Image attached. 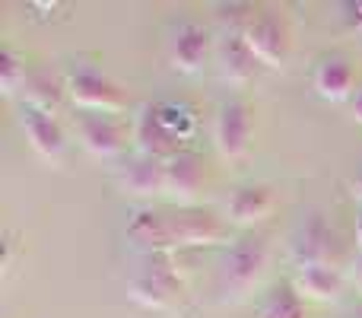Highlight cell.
<instances>
[{"label":"cell","mask_w":362,"mask_h":318,"mask_svg":"<svg viewBox=\"0 0 362 318\" xmlns=\"http://www.w3.org/2000/svg\"><path fill=\"white\" fill-rule=\"evenodd\" d=\"M353 115H356V121L362 125V89H359L356 96H353Z\"/></svg>","instance_id":"27"},{"label":"cell","mask_w":362,"mask_h":318,"mask_svg":"<svg viewBox=\"0 0 362 318\" xmlns=\"http://www.w3.org/2000/svg\"><path fill=\"white\" fill-rule=\"evenodd\" d=\"M293 287L299 296L315 302H337L344 293V277L334 268V261H296Z\"/></svg>","instance_id":"11"},{"label":"cell","mask_w":362,"mask_h":318,"mask_svg":"<svg viewBox=\"0 0 362 318\" xmlns=\"http://www.w3.org/2000/svg\"><path fill=\"white\" fill-rule=\"evenodd\" d=\"M346 19H350V25L353 29H359L362 32V0H356V4H346Z\"/></svg>","instance_id":"25"},{"label":"cell","mask_w":362,"mask_h":318,"mask_svg":"<svg viewBox=\"0 0 362 318\" xmlns=\"http://www.w3.org/2000/svg\"><path fill=\"white\" fill-rule=\"evenodd\" d=\"M159 115H163L165 127H169L172 134H175L178 140H187L194 131V115L187 106H175V102H163L159 106Z\"/></svg>","instance_id":"21"},{"label":"cell","mask_w":362,"mask_h":318,"mask_svg":"<svg viewBox=\"0 0 362 318\" xmlns=\"http://www.w3.org/2000/svg\"><path fill=\"white\" fill-rule=\"evenodd\" d=\"M181 283L178 271H175V251H153L146 258L144 271L131 280L127 296L137 302L140 309H150V312H169L181 302Z\"/></svg>","instance_id":"2"},{"label":"cell","mask_w":362,"mask_h":318,"mask_svg":"<svg viewBox=\"0 0 362 318\" xmlns=\"http://www.w3.org/2000/svg\"><path fill=\"white\" fill-rule=\"evenodd\" d=\"M270 261V245L261 236H242L219 258V293L223 300H245L264 277Z\"/></svg>","instance_id":"1"},{"label":"cell","mask_w":362,"mask_h":318,"mask_svg":"<svg viewBox=\"0 0 362 318\" xmlns=\"http://www.w3.org/2000/svg\"><path fill=\"white\" fill-rule=\"evenodd\" d=\"M350 194H353L356 200H362V169L350 178Z\"/></svg>","instance_id":"26"},{"label":"cell","mask_w":362,"mask_h":318,"mask_svg":"<svg viewBox=\"0 0 362 318\" xmlns=\"http://www.w3.org/2000/svg\"><path fill=\"white\" fill-rule=\"evenodd\" d=\"M25 80H29V74H25L23 57L13 48H4L0 51V89H4V96H16L19 89H25Z\"/></svg>","instance_id":"20"},{"label":"cell","mask_w":362,"mask_h":318,"mask_svg":"<svg viewBox=\"0 0 362 318\" xmlns=\"http://www.w3.org/2000/svg\"><path fill=\"white\" fill-rule=\"evenodd\" d=\"M331 232H327L325 220L312 217L308 226H302L299 236L293 242L296 261H331Z\"/></svg>","instance_id":"17"},{"label":"cell","mask_w":362,"mask_h":318,"mask_svg":"<svg viewBox=\"0 0 362 318\" xmlns=\"http://www.w3.org/2000/svg\"><path fill=\"white\" fill-rule=\"evenodd\" d=\"M74 131L80 137L83 150L93 153L99 159H115L124 153L127 137L124 127L112 118V115H95V112H80L74 118Z\"/></svg>","instance_id":"8"},{"label":"cell","mask_w":362,"mask_h":318,"mask_svg":"<svg viewBox=\"0 0 362 318\" xmlns=\"http://www.w3.org/2000/svg\"><path fill=\"white\" fill-rule=\"evenodd\" d=\"M270 207H274V194L264 185H238L226 198V223L248 229V226L267 220Z\"/></svg>","instance_id":"15"},{"label":"cell","mask_w":362,"mask_h":318,"mask_svg":"<svg viewBox=\"0 0 362 318\" xmlns=\"http://www.w3.org/2000/svg\"><path fill=\"white\" fill-rule=\"evenodd\" d=\"M353 67L344 55H327L318 61L312 74V83H315V93L327 102H344L353 96Z\"/></svg>","instance_id":"16"},{"label":"cell","mask_w":362,"mask_h":318,"mask_svg":"<svg viewBox=\"0 0 362 318\" xmlns=\"http://www.w3.org/2000/svg\"><path fill=\"white\" fill-rule=\"evenodd\" d=\"M242 35H245V42H248L251 55H255L264 67H280V64L286 61L289 38H286V29H283L274 16H255Z\"/></svg>","instance_id":"13"},{"label":"cell","mask_w":362,"mask_h":318,"mask_svg":"<svg viewBox=\"0 0 362 318\" xmlns=\"http://www.w3.org/2000/svg\"><path fill=\"white\" fill-rule=\"evenodd\" d=\"M64 93L70 96V102H74L80 112L115 115L124 108L121 89L115 86L102 70L89 67V64H76V67L64 70Z\"/></svg>","instance_id":"3"},{"label":"cell","mask_w":362,"mask_h":318,"mask_svg":"<svg viewBox=\"0 0 362 318\" xmlns=\"http://www.w3.org/2000/svg\"><path fill=\"white\" fill-rule=\"evenodd\" d=\"M13 249H16V239H13V232H4V258H0V268H4V271L13 268Z\"/></svg>","instance_id":"23"},{"label":"cell","mask_w":362,"mask_h":318,"mask_svg":"<svg viewBox=\"0 0 362 318\" xmlns=\"http://www.w3.org/2000/svg\"><path fill=\"white\" fill-rule=\"evenodd\" d=\"M213 51V38L210 29L194 19H181L169 29V38H165V55H169L172 70L178 74H197L204 67V61Z\"/></svg>","instance_id":"4"},{"label":"cell","mask_w":362,"mask_h":318,"mask_svg":"<svg viewBox=\"0 0 362 318\" xmlns=\"http://www.w3.org/2000/svg\"><path fill=\"white\" fill-rule=\"evenodd\" d=\"M216 64H219V76L232 86H245V83L255 80L257 74V57L251 55L245 35H235V32H223L216 45Z\"/></svg>","instance_id":"14"},{"label":"cell","mask_w":362,"mask_h":318,"mask_svg":"<svg viewBox=\"0 0 362 318\" xmlns=\"http://www.w3.org/2000/svg\"><path fill=\"white\" fill-rule=\"evenodd\" d=\"M61 99H64V83H51L45 74H35L25 80V89H23V102L29 106L42 108V112L54 115L61 108Z\"/></svg>","instance_id":"19"},{"label":"cell","mask_w":362,"mask_h":318,"mask_svg":"<svg viewBox=\"0 0 362 318\" xmlns=\"http://www.w3.org/2000/svg\"><path fill=\"white\" fill-rule=\"evenodd\" d=\"M226 236V226L210 210H178L165 217V251L213 245Z\"/></svg>","instance_id":"5"},{"label":"cell","mask_w":362,"mask_h":318,"mask_svg":"<svg viewBox=\"0 0 362 318\" xmlns=\"http://www.w3.org/2000/svg\"><path fill=\"white\" fill-rule=\"evenodd\" d=\"M134 144H137L140 157H153V159H172L181 153V144L175 134L165 127L159 106H140V112L134 115Z\"/></svg>","instance_id":"9"},{"label":"cell","mask_w":362,"mask_h":318,"mask_svg":"<svg viewBox=\"0 0 362 318\" xmlns=\"http://www.w3.org/2000/svg\"><path fill=\"white\" fill-rule=\"evenodd\" d=\"M115 185L124 194L137 200H153V198H165V162L153 159V157H134L115 175Z\"/></svg>","instance_id":"10"},{"label":"cell","mask_w":362,"mask_h":318,"mask_svg":"<svg viewBox=\"0 0 362 318\" xmlns=\"http://www.w3.org/2000/svg\"><path fill=\"white\" fill-rule=\"evenodd\" d=\"M213 144L223 159H242L251 150V112L242 99H229L216 108Z\"/></svg>","instance_id":"6"},{"label":"cell","mask_w":362,"mask_h":318,"mask_svg":"<svg viewBox=\"0 0 362 318\" xmlns=\"http://www.w3.org/2000/svg\"><path fill=\"white\" fill-rule=\"evenodd\" d=\"M216 19H219V25H223V32H235V35H242V32L248 29V23L255 19V13H251L248 4H219Z\"/></svg>","instance_id":"22"},{"label":"cell","mask_w":362,"mask_h":318,"mask_svg":"<svg viewBox=\"0 0 362 318\" xmlns=\"http://www.w3.org/2000/svg\"><path fill=\"white\" fill-rule=\"evenodd\" d=\"M204 188V162L197 153L181 150L178 157L165 159V198L178 207H191Z\"/></svg>","instance_id":"12"},{"label":"cell","mask_w":362,"mask_h":318,"mask_svg":"<svg viewBox=\"0 0 362 318\" xmlns=\"http://www.w3.org/2000/svg\"><path fill=\"white\" fill-rule=\"evenodd\" d=\"M257 318H305V302L293 283H283L261 302Z\"/></svg>","instance_id":"18"},{"label":"cell","mask_w":362,"mask_h":318,"mask_svg":"<svg viewBox=\"0 0 362 318\" xmlns=\"http://www.w3.org/2000/svg\"><path fill=\"white\" fill-rule=\"evenodd\" d=\"M19 127H23L29 147L45 162H51V166L64 162V157H67V137H64L54 115L42 112V108L29 106V102H19Z\"/></svg>","instance_id":"7"},{"label":"cell","mask_w":362,"mask_h":318,"mask_svg":"<svg viewBox=\"0 0 362 318\" xmlns=\"http://www.w3.org/2000/svg\"><path fill=\"white\" fill-rule=\"evenodd\" d=\"M356 280L362 287V213L356 217Z\"/></svg>","instance_id":"24"}]
</instances>
